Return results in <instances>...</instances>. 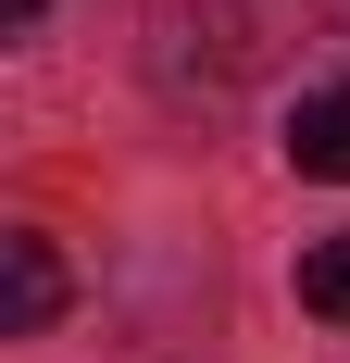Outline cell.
Returning a JSON list of instances; mask_svg holds the SVG:
<instances>
[{"mask_svg":"<svg viewBox=\"0 0 350 363\" xmlns=\"http://www.w3.org/2000/svg\"><path fill=\"white\" fill-rule=\"evenodd\" d=\"M288 163L350 188V88H300V113H288Z\"/></svg>","mask_w":350,"mask_h":363,"instance_id":"obj_1","label":"cell"},{"mask_svg":"<svg viewBox=\"0 0 350 363\" xmlns=\"http://www.w3.org/2000/svg\"><path fill=\"white\" fill-rule=\"evenodd\" d=\"M0 263H13V313H0V326H13V338H50V313H63V263H50V238H0Z\"/></svg>","mask_w":350,"mask_h":363,"instance_id":"obj_2","label":"cell"},{"mask_svg":"<svg viewBox=\"0 0 350 363\" xmlns=\"http://www.w3.org/2000/svg\"><path fill=\"white\" fill-rule=\"evenodd\" d=\"M300 313L350 326V238H313V251H300Z\"/></svg>","mask_w":350,"mask_h":363,"instance_id":"obj_3","label":"cell"},{"mask_svg":"<svg viewBox=\"0 0 350 363\" xmlns=\"http://www.w3.org/2000/svg\"><path fill=\"white\" fill-rule=\"evenodd\" d=\"M38 13H50V0H0V26H13V38H26V26H38Z\"/></svg>","mask_w":350,"mask_h":363,"instance_id":"obj_4","label":"cell"}]
</instances>
